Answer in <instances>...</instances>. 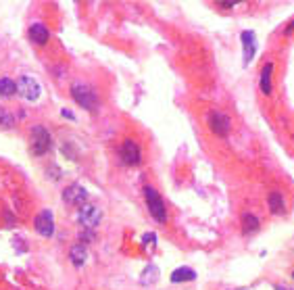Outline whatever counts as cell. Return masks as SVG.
<instances>
[{"label": "cell", "instance_id": "52a82bcc", "mask_svg": "<svg viewBox=\"0 0 294 290\" xmlns=\"http://www.w3.org/2000/svg\"><path fill=\"white\" fill-rule=\"evenodd\" d=\"M209 125L213 129V134H217L221 138H226L230 134V117L224 113H211L209 115Z\"/></svg>", "mask_w": 294, "mask_h": 290}, {"label": "cell", "instance_id": "44dd1931", "mask_svg": "<svg viewBox=\"0 0 294 290\" xmlns=\"http://www.w3.org/2000/svg\"><path fill=\"white\" fill-rule=\"evenodd\" d=\"M60 113H63V117H67V119H75V115L71 113V111H67V109H63V111H60Z\"/></svg>", "mask_w": 294, "mask_h": 290}, {"label": "cell", "instance_id": "9c48e42d", "mask_svg": "<svg viewBox=\"0 0 294 290\" xmlns=\"http://www.w3.org/2000/svg\"><path fill=\"white\" fill-rule=\"evenodd\" d=\"M63 198H65V203H69V205H82L88 198V192H86L84 186L73 184V186H69V188L63 190Z\"/></svg>", "mask_w": 294, "mask_h": 290}, {"label": "cell", "instance_id": "d4e9b609", "mask_svg": "<svg viewBox=\"0 0 294 290\" xmlns=\"http://www.w3.org/2000/svg\"><path fill=\"white\" fill-rule=\"evenodd\" d=\"M292 276H294V274H292Z\"/></svg>", "mask_w": 294, "mask_h": 290}, {"label": "cell", "instance_id": "9a60e30c", "mask_svg": "<svg viewBox=\"0 0 294 290\" xmlns=\"http://www.w3.org/2000/svg\"><path fill=\"white\" fill-rule=\"evenodd\" d=\"M267 203H269V209H271V213H284V209H286V205H284V196L280 192H271L269 198H267Z\"/></svg>", "mask_w": 294, "mask_h": 290}, {"label": "cell", "instance_id": "7a4b0ae2", "mask_svg": "<svg viewBox=\"0 0 294 290\" xmlns=\"http://www.w3.org/2000/svg\"><path fill=\"white\" fill-rule=\"evenodd\" d=\"M50 144H53V138H50L48 129L42 125H36L32 129V153L36 157H42L44 153L50 151Z\"/></svg>", "mask_w": 294, "mask_h": 290}, {"label": "cell", "instance_id": "7c38bea8", "mask_svg": "<svg viewBox=\"0 0 294 290\" xmlns=\"http://www.w3.org/2000/svg\"><path fill=\"white\" fill-rule=\"evenodd\" d=\"M196 280V272H192L190 267H177L174 274H171V282L177 284V282H192Z\"/></svg>", "mask_w": 294, "mask_h": 290}, {"label": "cell", "instance_id": "ffe728a7", "mask_svg": "<svg viewBox=\"0 0 294 290\" xmlns=\"http://www.w3.org/2000/svg\"><path fill=\"white\" fill-rule=\"evenodd\" d=\"M155 234L153 232H148V234H144V238H142V242H144V244H148V242H155Z\"/></svg>", "mask_w": 294, "mask_h": 290}, {"label": "cell", "instance_id": "e0dca14e", "mask_svg": "<svg viewBox=\"0 0 294 290\" xmlns=\"http://www.w3.org/2000/svg\"><path fill=\"white\" fill-rule=\"evenodd\" d=\"M259 228V222H257V217L255 215H242V230H244V234H250V232H255V230Z\"/></svg>", "mask_w": 294, "mask_h": 290}, {"label": "cell", "instance_id": "277c9868", "mask_svg": "<svg viewBox=\"0 0 294 290\" xmlns=\"http://www.w3.org/2000/svg\"><path fill=\"white\" fill-rule=\"evenodd\" d=\"M17 92L21 94L25 101H36V98L40 96V84L36 82L34 77H29V75H21L17 79Z\"/></svg>", "mask_w": 294, "mask_h": 290}, {"label": "cell", "instance_id": "6da1fadb", "mask_svg": "<svg viewBox=\"0 0 294 290\" xmlns=\"http://www.w3.org/2000/svg\"><path fill=\"white\" fill-rule=\"evenodd\" d=\"M71 96L75 98V103L86 109V111H96L98 109V96L90 86L86 84H73L71 86Z\"/></svg>", "mask_w": 294, "mask_h": 290}, {"label": "cell", "instance_id": "8992f818", "mask_svg": "<svg viewBox=\"0 0 294 290\" xmlns=\"http://www.w3.org/2000/svg\"><path fill=\"white\" fill-rule=\"evenodd\" d=\"M36 230L40 236L44 238H50L55 234V219H53V211H48V209H44V211H40L36 215Z\"/></svg>", "mask_w": 294, "mask_h": 290}, {"label": "cell", "instance_id": "7402d4cb", "mask_svg": "<svg viewBox=\"0 0 294 290\" xmlns=\"http://www.w3.org/2000/svg\"><path fill=\"white\" fill-rule=\"evenodd\" d=\"M221 4H224V6H234L236 2H234V0H224V2H221Z\"/></svg>", "mask_w": 294, "mask_h": 290}, {"label": "cell", "instance_id": "5b68a950", "mask_svg": "<svg viewBox=\"0 0 294 290\" xmlns=\"http://www.w3.org/2000/svg\"><path fill=\"white\" fill-rule=\"evenodd\" d=\"M100 219H103V211H100L98 207L86 203L82 209H79V224L84 228H96L100 224Z\"/></svg>", "mask_w": 294, "mask_h": 290}, {"label": "cell", "instance_id": "603a6c76", "mask_svg": "<svg viewBox=\"0 0 294 290\" xmlns=\"http://www.w3.org/2000/svg\"><path fill=\"white\" fill-rule=\"evenodd\" d=\"M292 29H294V23H290V25L286 27V34H290V32H292Z\"/></svg>", "mask_w": 294, "mask_h": 290}, {"label": "cell", "instance_id": "8fae6325", "mask_svg": "<svg viewBox=\"0 0 294 290\" xmlns=\"http://www.w3.org/2000/svg\"><path fill=\"white\" fill-rule=\"evenodd\" d=\"M48 29L44 25H40V23H34L32 27H29V38H32V42L34 44H46L48 42Z\"/></svg>", "mask_w": 294, "mask_h": 290}, {"label": "cell", "instance_id": "3957f363", "mask_svg": "<svg viewBox=\"0 0 294 290\" xmlns=\"http://www.w3.org/2000/svg\"><path fill=\"white\" fill-rule=\"evenodd\" d=\"M144 194H146V205H148V211L153 215L157 222H165L167 219V213H165V205H163V198L159 196V192L155 188L146 186L144 188Z\"/></svg>", "mask_w": 294, "mask_h": 290}, {"label": "cell", "instance_id": "d6986e66", "mask_svg": "<svg viewBox=\"0 0 294 290\" xmlns=\"http://www.w3.org/2000/svg\"><path fill=\"white\" fill-rule=\"evenodd\" d=\"M13 123H15V121H13V117H11V115H6V113H4L2 117H0V125H4V127H11Z\"/></svg>", "mask_w": 294, "mask_h": 290}, {"label": "cell", "instance_id": "cb8c5ba5", "mask_svg": "<svg viewBox=\"0 0 294 290\" xmlns=\"http://www.w3.org/2000/svg\"><path fill=\"white\" fill-rule=\"evenodd\" d=\"M238 290H246V288H238Z\"/></svg>", "mask_w": 294, "mask_h": 290}, {"label": "cell", "instance_id": "ba28073f", "mask_svg": "<svg viewBox=\"0 0 294 290\" xmlns=\"http://www.w3.org/2000/svg\"><path fill=\"white\" fill-rule=\"evenodd\" d=\"M121 159H123L125 165H138L142 153H140V146L134 142V140H125L123 146H121Z\"/></svg>", "mask_w": 294, "mask_h": 290}, {"label": "cell", "instance_id": "5bb4252c", "mask_svg": "<svg viewBox=\"0 0 294 290\" xmlns=\"http://www.w3.org/2000/svg\"><path fill=\"white\" fill-rule=\"evenodd\" d=\"M271 73H273V65L271 63L263 65V71H261V90L265 94H271Z\"/></svg>", "mask_w": 294, "mask_h": 290}, {"label": "cell", "instance_id": "30bf717a", "mask_svg": "<svg viewBox=\"0 0 294 290\" xmlns=\"http://www.w3.org/2000/svg\"><path fill=\"white\" fill-rule=\"evenodd\" d=\"M242 44H244V65L250 63V58L255 57V51H257V44H255V34L252 32H242Z\"/></svg>", "mask_w": 294, "mask_h": 290}, {"label": "cell", "instance_id": "ac0fdd59", "mask_svg": "<svg viewBox=\"0 0 294 290\" xmlns=\"http://www.w3.org/2000/svg\"><path fill=\"white\" fill-rule=\"evenodd\" d=\"M157 278H159L157 267H155V265H148L146 272H144V276H142V284H148V280H150V282H157Z\"/></svg>", "mask_w": 294, "mask_h": 290}, {"label": "cell", "instance_id": "2e32d148", "mask_svg": "<svg viewBox=\"0 0 294 290\" xmlns=\"http://www.w3.org/2000/svg\"><path fill=\"white\" fill-rule=\"evenodd\" d=\"M15 92H17V84L13 79H8V77L0 79V96H13Z\"/></svg>", "mask_w": 294, "mask_h": 290}, {"label": "cell", "instance_id": "4fadbf2b", "mask_svg": "<svg viewBox=\"0 0 294 290\" xmlns=\"http://www.w3.org/2000/svg\"><path fill=\"white\" fill-rule=\"evenodd\" d=\"M71 261H73L75 267H82L86 263V259H88V253H86V246L84 244H75V246H71Z\"/></svg>", "mask_w": 294, "mask_h": 290}]
</instances>
